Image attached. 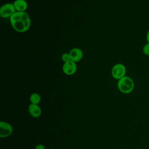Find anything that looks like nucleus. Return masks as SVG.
<instances>
[{
  "label": "nucleus",
  "instance_id": "obj_1",
  "mask_svg": "<svg viewBox=\"0 0 149 149\" xmlns=\"http://www.w3.org/2000/svg\"><path fill=\"white\" fill-rule=\"evenodd\" d=\"M118 88L123 94L130 93L134 88V81L130 77L125 76L118 80Z\"/></svg>",
  "mask_w": 149,
  "mask_h": 149
},
{
  "label": "nucleus",
  "instance_id": "obj_2",
  "mask_svg": "<svg viewBox=\"0 0 149 149\" xmlns=\"http://www.w3.org/2000/svg\"><path fill=\"white\" fill-rule=\"evenodd\" d=\"M126 66L121 63H118L113 66L111 69L112 76L116 80H119L121 78L126 76Z\"/></svg>",
  "mask_w": 149,
  "mask_h": 149
},
{
  "label": "nucleus",
  "instance_id": "obj_3",
  "mask_svg": "<svg viewBox=\"0 0 149 149\" xmlns=\"http://www.w3.org/2000/svg\"><path fill=\"white\" fill-rule=\"evenodd\" d=\"M16 12L13 3H6L1 6L0 8V16L1 17L9 18Z\"/></svg>",
  "mask_w": 149,
  "mask_h": 149
},
{
  "label": "nucleus",
  "instance_id": "obj_4",
  "mask_svg": "<svg viewBox=\"0 0 149 149\" xmlns=\"http://www.w3.org/2000/svg\"><path fill=\"white\" fill-rule=\"evenodd\" d=\"M10 22L13 29L19 33L27 31L31 26V22H24L22 20L10 21Z\"/></svg>",
  "mask_w": 149,
  "mask_h": 149
},
{
  "label": "nucleus",
  "instance_id": "obj_5",
  "mask_svg": "<svg viewBox=\"0 0 149 149\" xmlns=\"http://www.w3.org/2000/svg\"><path fill=\"white\" fill-rule=\"evenodd\" d=\"M13 127L8 122L1 121L0 122V137L5 138L10 136L13 132Z\"/></svg>",
  "mask_w": 149,
  "mask_h": 149
},
{
  "label": "nucleus",
  "instance_id": "obj_6",
  "mask_svg": "<svg viewBox=\"0 0 149 149\" xmlns=\"http://www.w3.org/2000/svg\"><path fill=\"white\" fill-rule=\"evenodd\" d=\"M63 72L66 75H72L77 70L76 63L72 60L65 62L62 66Z\"/></svg>",
  "mask_w": 149,
  "mask_h": 149
},
{
  "label": "nucleus",
  "instance_id": "obj_7",
  "mask_svg": "<svg viewBox=\"0 0 149 149\" xmlns=\"http://www.w3.org/2000/svg\"><path fill=\"white\" fill-rule=\"evenodd\" d=\"M69 54L70 57V60L75 62L80 61L83 56V51L77 47H74L71 49L69 52Z\"/></svg>",
  "mask_w": 149,
  "mask_h": 149
},
{
  "label": "nucleus",
  "instance_id": "obj_8",
  "mask_svg": "<svg viewBox=\"0 0 149 149\" xmlns=\"http://www.w3.org/2000/svg\"><path fill=\"white\" fill-rule=\"evenodd\" d=\"M28 111L30 115L33 118H38L42 113L41 109L38 104H30L28 107Z\"/></svg>",
  "mask_w": 149,
  "mask_h": 149
},
{
  "label": "nucleus",
  "instance_id": "obj_9",
  "mask_svg": "<svg viewBox=\"0 0 149 149\" xmlns=\"http://www.w3.org/2000/svg\"><path fill=\"white\" fill-rule=\"evenodd\" d=\"M13 3L17 12H25L28 7V3L26 0H15Z\"/></svg>",
  "mask_w": 149,
  "mask_h": 149
},
{
  "label": "nucleus",
  "instance_id": "obj_10",
  "mask_svg": "<svg viewBox=\"0 0 149 149\" xmlns=\"http://www.w3.org/2000/svg\"><path fill=\"white\" fill-rule=\"evenodd\" d=\"M41 101V96L39 94L37 93H32L30 96V101L31 104H38L40 103Z\"/></svg>",
  "mask_w": 149,
  "mask_h": 149
},
{
  "label": "nucleus",
  "instance_id": "obj_11",
  "mask_svg": "<svg viewBox=\"0 0 149 149\" xmlns=\"http://www.w3.org/2000/svg\"><path fill=\"white\" fill-rule=\"evenodd\" d=\"M142 51L143 54L146 56H149V43L147 42L146 43L142 48Z\"/></svg>",
  "mask_w": 149,
  "mask_h": 149
},
{
  "label": "nucleus",
  "instance_id": "obj_12",
  "mask_svg": "<svg viewBox=\"0 0 149 149\" xmlns=\"http://www.w3.org/2000/svg\"><path fill=\"white\" fill-rule=\"evenodd\" d=\"M61 59L62 60V61L65 63V62H67L69 61H70V55H69V52H65V53H63L62 56H61Z\"/></svg>",
  "mask_w": 149,
  "mask_h": 149
},
{
  "label": "nucleus",
  "instance_id": "obj_13",
  "mask_svg": "<svg viewBox=\"0 0 149 149\" xmlns=\"http://www.w3.org/2000/svg\"><path fill=\"white\" fill-rule=\"evenodd\" d=\"M34 149H45V147L42 144H38L35 147Z\"/></svg>",
  "mask_w": 149,
  "mask_h": 149
},
{
  "label": "nucleus",
  "instance_id": "obj_14",
  "mask_svg": "<svg viewBox=\"0 0 149 149\" xmlns=\"http://www.w3.org/2000/svg\"><path fill=\"white\" fill-rule=\"evenodd\" d=\"M146 40H147V42L149 43V29L147 31L146 34Z\"/></svg>",
  "mask_w": 149,
  "mask_h": 149
}]
</instances>
